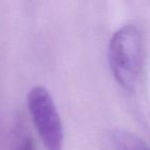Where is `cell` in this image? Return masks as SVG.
I'll return each mask as SVG.
<instances>
[{
	"instance_id": "6da1fadb",
	"label": "cell",
	"mask_w": 150,
	"mask_h": 150,
	"mask_svg": "<svg viewBox=\"0 0 150 150\" xmlns=\"http://www.w3.org/2000/svg\"><path fill=\"white\" fill-rule=\"evenodd\" d=\"M107 58L117 82L132 92L139 84L144 64V41L138 26L128 24L115 31L109 41Z\"/></svg>"
},
{
	"instance_id": "7a4b0ae2",
	"label": "cell",
	"mask_w": 150,
	"mask_h": 150,
	"mask_svg": "<svg viewBox=\"0 0 150 150\" xmlns=\"http://www.w3.org/2000/svg\"><path fill=\"white\" fill-rule=\"evenodd\" d=\"M28 108L39 137L47 150H62L63 126L53 99L46 88L37 85L29 92Z\"/></svg>"
},
{
	"instance_id": "3957f363",
	"label": "cell",
	"mask_w": 150,
	"mask_h": 150,
	"mask_svg": "<svg viewBox=\"0 0 150 150\" xmlns=\"http://www.w3.org/2000/svg\"><path fill=\"white\" fill-rule=\"evenodd\" d=\"M110 142L113 150H150L144 140L129 131H113L110 134Z\"/></svg>"
},
{
	"instance_id": "277c9868",
	"label": "cell",
	"mask_w": 150,
	"mask_h": 150,
	"mask_svg": "<svg viewBox=\"0 0 150 150\" xmlns=\"http://www.w3.org/2000/svg\"><path fill=\"white\" fill-rule=\"evenodd\" d=\"M20 150H36L33 140L31 138H25L20 147Z\"/></svg>"
}]
</instances>
